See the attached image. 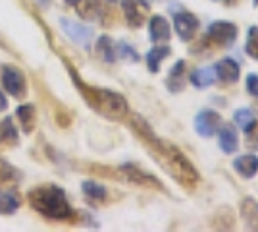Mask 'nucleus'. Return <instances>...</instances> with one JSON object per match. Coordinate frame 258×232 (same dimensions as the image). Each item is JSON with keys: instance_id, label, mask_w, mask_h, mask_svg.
I'll return each mask as SVG.
<instances>
[{"instance_id": "obj_1", "label": "nucleus", "mask_w": 258, "mask_h": 232, "mask_svg": "<svg viewBox=\"0 0 258 232\" xmlns=\"http://www.w3.org/2000/svg\"><path fill=\"white\" fill-rule=\"evenodd\" d=\"M29 205L41 217L48 221H72L76 217V211L66 198V192L56 184H41L29 190L27 194Z\"/></svg>"}, {"instance_id": "obj_2", "label": "nucleus", "mask_w": 258, "mask_h": 232, "mask_svg": "<svg viewBox=\"0 0 258 232\" xmlns=\"http://www.w3.org/2000/svg\"><path fill=\"white\" fill-rule=\"evenodd\" d=\"M70 70V76L74 79V83L77 85V89L81 91V95L87 99L89 107H93L97 112H100L102 116H106L110 120H121L127 116V101L123 95H119L118 91H112V89L104 87H91L83 83L79 76L76 74V70L72 66H68Z\"/></svg>"}, {"instance_id": "obj_3", "label": "nucleus", "mask_w": 258, "mask_h": 232, "mask_svg": "<svg viewBox=\"0 0 258 232\" xmlns=\"http://www.w3.org/2000/svg\"><path fill=\"white\" fill-rule=\"evenodd\" d=\"M149 144L154 147V151H156L158 157L162 159L164 168H166L179 184H183V186H193V184L199 182V172H197V168L191 165V161H189L175 145L160 142L156 135L149 140Z\"/></svg>"}, {"instance_id": "obj_4", "label": "nucleus", "mask_w": 258, "mask_h": 232, "mask_svg": "<svg viewBox=\"0 0 258 232\" xmlns=\"http://www.w3.org/2000/svg\"><path fill=\"white\" fill-rule=\"evenodd\" d=\"M0 77H2V87H4V91L8 95H12L14 99H23L27 95V79H25V74H23L20 68L8 64V66L2 68Z\"/></svg>"}, {"instance_id": "obj_5", "label": "nucleus", "mask_w": 258, "mask_h": 232, "mask_svg": "<svg viewBox=\"0 0 258 232\" xmlns=\"http://www.w3.org/2000/svg\"><path fill=\"white\" fill-rule=\"evenodd\" d=\"M58 23H60V29H62L76 44L83 47V49H89V47H91V41H93V37H95L93 27L83 25V23H77V22H74V20H70V18H60Z\"/></svg>"}, {"instance_id": "obj_6", "label": "nucleus", "mask_w": 258, "mask_h": 232, "mask_svg": "<svg viewBox=\"0 0 258 232\" xmlns=\"http://www.w3.org/2000/svg\"><path fill=\"white\" fill-rule=\"evenodd\" d=\"M237 29L235 23L231 22H224V20H218V22H212L206 29V37L210 41H214L218 44H224V47H229L233 44V41L237 39Z\"/></svg>"}, {"instance_id": "obj_7", "label": "nucleus", "mask_w": 258, "mask_h": 232, "mask_svg": "<svg viewBox=\"0 0 258 232\" xmlns=\"http://www.w3.org/2000/svg\"><path fill=\"white\" fill-rule=\"evenodd\" d=\"M199 18L195 14L189 12H177L173 16V27H175V33L181 41H191L195 37V33L199 31Z\"/></svg>"}, {"instance_id": "obj_8", "label": "nucleus", "mask_w": 258, "mask_h": 232, "mask_svg": "<svg viewBox=\"0 0 258 232\" xmlns=\"http://www.w3.org/2000/svg\"><path fill=\"white\" fill-rule=\"evenodd\" d=\"M220 124H222V118L212 109H205V111H201L195 116V130L203 137H212L218 132Z\"/></svg>"}, {"instance_id": "obj_9", "label": "nucleus", "mask_w": 258, "mask_h": 232, "mask_svg": "<svg viewBox=\"0 0 258 232\" xmlns=\"http://www.w3.org/2000/svg\"><path fill=\"white\" fill-rule=\"evenodd\" d=\"M121 10L131 27H141L145 22V16L149 12V4L143 0H121Z\"/></svg>"}, {"instance_id": "obj_10", "label": "nucleus", "mask_w": 258, "mask_h": 232, "mask_svg": "<svg viewBox=\"0 0 258 232\" xmlns=\"http://www.w3.org/2000/svg\"><path fill=\"white\" fill-rule=\"evenodd\" d=\"M216 77L224 83H235L239 79V74H241V68L237 64L233 58H222L218 60L214 66Z\"/></svg>"}, {"instance_id": "obj_11", "label": "nucleus", "mask_w": 258, "mask_h": 232, "mask_svg": "<svg viewBox=\"0 0 258 232\" xmlns=\"http://www.w3.org/2000/svg\"><path fill=\"white\" fill-rule=\"evenodd\" d=\"M149 35H151V41H154V43L170 41V37H172L170 22L164 16H152L151 22H149Z\"/></svg>"}, {"instance_id": "obj_12", "label": "nucleus", "mask_w": 258, "mask_h": 232, "mask_svg": "<svg viewBox=\"0 0 258 232\" xmlns=\"http://www.w3.org/2000/svg\"><path fill=\"white\" fill-rule=\"evenodd\" d=\"M20 144V132L14 124L12 116H6L4 120L0 122V151L10 149L14 145Z\"/></svg>"}, {"instance_id": "obj_13", "label": "nucleus", "mask_w": 258, "mask_h": 232, "mask_svg": "<svg viewBox=\"0 0 258 232\" xmlns=\"http://www.w3.org/2000/svg\"><path fill=\"white\" fill-rule=\"evenodd\" d=\"M119 172L127 178L129 182H135V184H141V186H152V188H160L158 180L147 172H143L139 166L135 165H121L119 166Z\"/></svg>"}, {"instance_id": "obj_14", "label": "nucleus", "mask_w": 258, "mask_h": 232, "mask_svg": "<svg viewBox=\"0 0 258 232\" xmlns=\"http://www.w3.org/2000/svg\"><path fill=\"white\" fill-rule=\"evenodd\" d=\"M81 190H83V196L89 203L93 205H98V203H104L108 198V190L106 186H102L97 180H85L81 184Z\"/></svg>"}, {"instance_id": "obj_15", "label": "nucleus", "mask_w": 258, "mask_h": 232, "mask_svg": "<svg viewBox=\"0 0 258 232\" xmlns=\"http://www.w3.org/2000/svg\"><path fill=\"white\" fill-rule=\"evenodd\" d=\"M16 116H18V122H20V126L25 133H31L37 128V109L31 103L20 105L16 109Z\"/></svg>"}, {"instance_id": "obj_16", "label": "nucleus", "mask_w": 258, "mask_h": 232, "mask_svg": "<svg viewBox=\"0 0 258 232\" xmlns=\"http://www.w3.org/2000/svg\"><path fill=\"white\" fill-rule=\"evenodd\" d=\"M218 144H220V149L226 155L235 153L239 149V140H237V132L231 128V126H224V128H218Z\"/></svg>"}, {"instance_id": "obj_17", "label": "nucleus", "mask_w": 258, "mask_h": 232, "mask_svg": "<svg viewBox=\"0 0 258 232\" xmlns=\"http://www.w3.org/2000/svg\"><path fill=\"white\" fill-rule=\"evenodd\" d=\"M233 168L243 178H252L258 172V157L256 155H241L233 161Z\"/></svg>"}, {"instance_id": "obj_18", "label": "nucleus", "mask_w": 258, "mask_h": 232, "mask_svg": "<svg viewBox=\"0 0 258 232\" xmlns=\"http://www.w3.org/2000/svg\"><path fill=\"white\" fill-rule=\"evenodd\" d=\"M241 217L250 230H258V201L252 198H245L241 203Z\"/></svg>"}, {"instance_id": "obj_19", "label": "nucleus", "mask_w": 258, "mask_h": 232, "mask_svg": "<svg viewBox=\"0 0 258 232\" xmlns=\"http://www.w3.org/2000/svg\"><path fill=\"white\" fill-rule=\"evenodd\" d=\"M170 53H172V49L168 44H156V47H152L151 51L147 53V64H149V70H151L152 74L158 72L160 64L170 56Z\"/></svg>"}, {"instance_id": "obj_20", "label": "nucleus", "mask_w": 258, "mask_h": 232, "mask_svg": "<svg viewBox=\"0 0 258 232\" xmlns=\"http://www.w3.org/2000/svg\"><path fill=\"white\" fill-rule=\"evenodd\" d=\"M95 51H97L98 58H100L102 62H106V64H114L116 58H118V55H116V47H114V43H112V39L106 37V35L98 37Z\"/></svg>"}, {"instance_id": "obj_21", "label": "nucleus", "mask_w": 258, "mask_h": 232, "mask_svg": "<svg viewBox=\"0 0 258 232\" xmlns=\"http://www.w3.org/2000/svg\"><path fill=\"white\" fill-rule=\"evenodd\" d=\"M22 207V196L18 192H2L0 194V215H14Z\"/></svg>"}, {"instance_id": "obj_22", "label": "nucleus", "mask_w": 258, "mask_h": 232, "mask_svg": "<svg viewBox=\"0 0 258 232\" xmlns=\"http://www.w3.org/2000/svg\"><path fill=\"white\" fill-rule=\"evenodd\" d=\"M77 14H79V18H83L87 22L98 20L100 14H102L100 0H81V2L77 4Z\"/></svg>"}, {"instance_id": "obj_23", "label": "nucleus", "mask_w": 258, "mask_h": 232, "mask_svg": "<svg viewBox=\"0 0 258 232\" xmlns=\"http://www.w3.org/2000/svg\"><path fill=\"white\" fill-rule=\"evenodd\" d=\"M214 81H216L214 68H199V70H195L193 74H191V83L199 89L210 87Z\"/></svg>"}, {"instance_id": "obj_24", "label": "nucleus", "mask_w": 258, "mask_h": 232, "mask_svg": "<svg viewBox=\"0 0 258 232\" xmlns=\"http://www.w3.org/2000/svg\"><path fill=\"white\" fill-rule=\"evenodd\" d=\"M183 76H185V62L183 60H177L175 64L170 70V76L166 79V85L170 91H181L183 89Z\"/></svg>"}, {"instance_id": "obj_25", "label": "nucleus", "mask_w": 258, "mask_h": 232, "mask_svg": "<svg viewBox=\"0 0 258 232\" xmlns=\"http://www.w3.org/2000/svg\"><path fill=\"white\" fill-rule=\"evenodd\" d=\"M233 122L245 133H250L256 128V116L252 114V111H248V109H239V111L233 112Z\"/></svg>"}, {"instance_id": "obj_26", "label": "nucleus", "mask_w": 258, "mask_h": 232, "mask_svg": "<svg viewBox=\"0 0 258 232\" xmlns=\"http://www.w3.org/2000/svg\"><path fill=\"white\" fill-rule=\"evenodd\" d=\"M22 176L23 174L16 166H12L8 161L0 159V184H6V182H20Z\"/></svg>"}, {"instance_id": "obj_27", "label": "nucleus", "mask_w": 258, "mask_h": 232, "mask_svg": "<svg viewBox=\"0 0 258 232\" xmlns=\"http://www.w3.org/2000/svg\"><path fill=\"white\" fill-rule=\"evenodd\" d=\"M245 51L250 58L258 60V25H252L247 33V43H245Z\"/></svg>"}, {"instance_id": "obj_28", "label": "nucleus", "mask_w": 258, "mask_h": 232, "mask_svg": "<svg viewBox=\"0 0 258 232\" xmlns=\"http://www.w3.org/2000/svg\"><path fill=\"white\" fill-rule=\"evenodd\" d=\"M116 55L121 56L123 60H127V62H139V53L131 47V44H127L125 41H119L118 47H116Z\"/></svg>"}, {"instance_id": "obj_29", "label": "nucleus", "mask_w": 258, "mask_h": 232, "mask_svg": "<svg viewBox=\"0 0 258 232\" xmlns=\"http://www.w3.org/2000/svg\"><path fill=\"white\" fill-rule=\"evenodd\" d=\"M247 91L252 97H258V76L256 74H248L247 76Z\"/></svg>"}, {"instance_id": "obj_30", "label": "nucleus", "mask_w": 258, "mask_h": 232, "mask_svg": "<svg viewBox=\"0 0 258 232\" xmlns=\"http://www.w3.org/2000/svg\"><path fill=\"white\" fill-rule=\"evenodd\" d=\"M8 109V99H6V95L2 93V89H0V112H4Z\"/></svg>"}, {"instance_id": "obj_31", "label": "nucleus", "mask_w": 258, "mask_h": 232, "mask_svg": "<svg viewBox=\"0 0 258 232\" xmlns=\"http://www.w3.org/2000/svg\"><path fill=\"white\" fill-rule=\"evenodd\" d=\"M66 2H68V4H70V6H77V4H79V2H81V0H66Z\"/></svg>"}, {"instance_id": "obj_32", "label": "nucleus", "mask_w": 258, "mask_h": 232, "mask_svg": "<svg viewBox=\"0 0 258 232\" xmlns=\"http://www.w3.org/2000/svg\"><path fill=\"white\" fill-rule=\"evenodd\" d=\"M108 2H110V4H114V2H118V0H108Z\"/></svg>"}]
</instances>
